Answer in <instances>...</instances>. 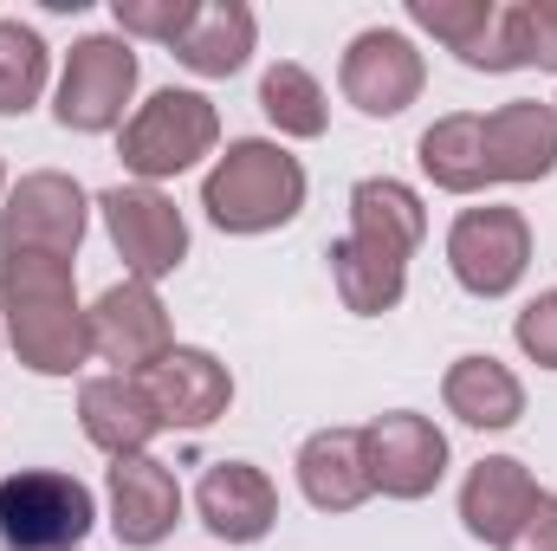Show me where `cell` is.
<instances>
[{
    "label": "cell",
    "instance_id": "6",
    "mask_svg": "<svg viewBox=\"0 0 557 551\" xmlns=\"http://www.w3.org/2000/svg\"><path fill=\"white\" fill-rule=\"evenodd\" d=\"M91 228V195L78 175L59 169H33L7 188L0 208V254H52V260H78Z\"/></svg>",
    "mask_w": 557,
    "mask_h": 551
},
{
    "label": "cell",
    "instance_id": "20",
    "mask_svg": "<svg viewBox=\"0 0 557 551\" xmlns=\"http://www.w3.org/2000/svg\"><path fill=\"white\" fill-rule=\"evenodd\" d=\"M253 39H260V20L247 0H201L188 33L175 39V59L195 78H234L253 59Z\"/></svg>",
    "mask_w": 557,
    "mask_h": 551
},
{
    "label": "cell",
    "instance_id": "26",
    "mask_svg": "<svg viewBox=\"0 0 557 551\" xmlns=\"http://www.w3.org/2000/svg\"><path fill=\"white\" fill-rule=\"evenodd\" d=\"M493 7H499V0H409V20H416L421 33H434V39L460 59V52L486 33Z\"/></svg>",
    "mask_w": 557,
    "mask_h": 551
},
{
    "label": "cell",
    "instance_id": "10",
    "mask_svg": "<svg viewBox=\"0 0 557 551\" xmlns=\"http://www.w3.org/2000/svg\"><path fill=\"white\" fill-rule=\"evenodd\" d=\"M363 461L383 500H428L447 480V434L416 409H389L363 421Z\"/></svg>",
    "mask_w": 557,
    "mask_h": 551
},
{
    "label": "cell",
    "instance_id": "11",
    "mask_svg": "<svg viewBox=\"0 0 557 551\" xmlns=\"http://www.w3.org/2000/svg\"><path fill=\"white\" fill-rule=\"evenodd\" d=\"M169 351H175V331H169V311H162L156 285L117 279V285L98 292V305H91V357L117 364V377H143Z\"/></svg>",
    "mask_w": 557,
    "mask_h": 551
},
{
    "label": "cell",
    "instance_id": "28",
    "mask_svg": "<svg viewBox=\"0 0 557 551\" xmlns=\"http://www.w3.org/2000/svg\"><path fill=\"white\" fill-rule=\"evenodd\" d=\"M201 0H111V20L124 39H156V46H175L188 33Z\"/></svg>",
    "mask_w": 557,
    "mask_h": 551
},
{
    "label": "cell",
    "instance_id": "30",
    "mask_svg": "<svg viewBox=\"0 0 557 551\" xmlns=\"http://www.w3.org/2000/svg\"><path fill=\"white\" fill-rule=\"evenodd\" d=\"M519 39H525V65L557 72V0H519Z\"/></svg>",
    "mask_w": 557,
    "mask_h": 551
},
{
    "label": "cell",
    "instance_id": "23",
    "mask_svg": "<svg viewBox=\"0 0 557 551\" xmlns=\"http://www.w3.org/2000/svg\"><path fill=\"white\" fill-rule=\"evenodd\" d=\"M421 175L447 195H480L486 188V143H480V118L473 111H447L434 118L416 143Z\"/></svg>",
    "mask_w": 557,
    "mask_h": 551
},
{
    "label": "cell",
    "instance_id": "18",
    "mask_svg": "<svg viewBox=\"0 0 557 551\" xmlns=\"http://www.w3.org/2000/svg\"><path fill=\"white\" fill-rule=\"evenodd\" d=\"M78 421H85V441L91 448H104L111 461H124V454H149V441L162 434V421L149 409V396H143L137 377H85L78 383Z\"/></svg>",
    "mask_w": 557,
    "mask_h": 551
},
{
    "label": "cell",
    "instance_id": "14",
    "mask_svg": "<svg viewBox=\"0 0 557 551\" xmlns=\"http://www.w3.org/2000/svg\"><path fill=\"white\" fill-rule=\"evenodd\" d=\"M195 513L214 539L227 546H260L278 526V487L267 467L253 461H214L195 487Z\"/></svg>",
    "mask_w": 557,
    "mask_h": 551
},
{
    "label": "cell",
    "instance_id": "31",
    "mask_svg": "<svg viewBox=\"0 0 557 551\" xmlns=\"http://www.w3.org/2000/svg\"><path fill=\"white\" fill-rule=\"evenodd\" d=\"M506 551H557V493H539V500H532L525 526L512 532Z\"/></svg>",
    "mask_w": 557,
    "mask_h": 551
},
{
    "label": "cell",
    "instance_id": "27",
    "mask_svg": "<svg viewBox=\"0 0 557 551\" xmlns=\"http://www.w3.org/2000/svg\"><path fill=\"white\" fill-rule=\"evenodd\" d=\"M467 72H525V39H519V0H499L486 33L460 52Z\"/></svg>",
    "mask_w": 557,
    "mask_h": 551
},
{
    "label": "cell",
    "instance_id": "33",
    "mask_svg": "<svg viewBox=\"0 0 557 551\" xmlns=\"http://www.w3.org/2000/svg\"><path fill=\"white\" fill-rule=\"evenodd\" d=\"M552 111H557V98H552Z\"/></svg>",
    "mask_w": 557,
    "mask_h": 551
},
{
    "label": "cell",
    "instance_id": "32",
    "mask_svg": "<svg viewBox=\"0 0 557 551\" xmlns=\"http://www.w3.org/2000/svg\"><path fill=\"white\" fill-rule=\"evenodd\" d=\"M0 195H7V162H0Z\"/></svg>",
    "mask_w": 557,
    "mask_h": 551
},
{
    "label": "cell",
    "instance_id": "12",
    "mask_svg": "<svg viewBox=\"0 0 557 551\" xmlns=\"http://www.w3.org/2000/svg\"><path fill=\"white\" fill-rule=\"evenodd\" d=\"M137 383H143V396H149V409H156V421H162V428H182V434L221 421L227 403H234L227 364H221L214 351H201V344H175L169 357H156V364L143 370Z\"/></svg>",
    "mask_w": 557,
    "mask_h": 551
},
{
    "label": "cell",
    "instance_id": "4",
    "mask_svg": "<svg viewBox=\"0 0 557 551\" xmlns=\"http://www.w3.org/2000/svg\"><path fill=\"white\" fill-rule=\"evenodd\" d=\"M98 526V500L78 474L20 467L0 480V539L7 551H78Z\"/></svg>",
    "mask_w": 557,
    "mask_h": 551
},
{
    "label": "cell",
    "instance_id": "1",
    "mask_svg": "<svg viewBox=\"0 0 557 551\" xmlns=\"http://www.w3.org/2000/svg\"><path fill=\"white\" fill-rule=\"evenodd\" d=\"M0 331L33 377H78L91 364V311L78 267L52 254H0Z\"/></svg>",
    "mask_w": 557,
    "mask_h": 551
},
{
    "label": "cell",
    "instance_id": "5",
    "mask_svg": "<svg viewBox=\"0 0 557 551\" xmlns=\"http://www.w3.org/2000/svg\"><path fill=\"white\" fill-rule=\"evenodd\" d=\"M137 52L124 33H85L72 39L65 52V72H59V98H52V118L78 137H104V131H124V111L137 98Z\"/></svg>",
    "mask_w": 557,
    "mask_h": 551
},
{
    "label": "cell",
    "instance_id": "24",
    "mask_svg": "<svg viewBox=\"0 0 557 551\" xmlns=\"http://www.w3.org/2000/svg\"><path fill=\"white\" fill-rule=\"evenodd\" d=\"M260 111L278 137H298V143H318L331 131V105H324V85L298 65V59H273L260 72Z\"/></svg>",
    "mask_w": 557,
    "mask_h": 551
},
{
    "label": "cell",
    "instance_id": "3",
    "mask_svg": "<svg viewBox=\"0 0 557 551\" xmlns=\"http://www.w3.org/2000/svg\"><path fill=\"white\" fill-rule=\"evenodd\" d=\"M221 143V111L201 98V91H175L162 85L149 105H137L117 131V156L137 182H169V175H188L201 156H214Z\"/></svg>",
    "mask_w": 557,
    "mask_h": 551
},
{
    "label": "cell",
    "instance_id": "7",
    "mask_svg": "<svg viewBox=\"0 0 557 551\" xmlns=\"http://www.w3.org/2000/svg\"><path fill=\"white\" fill-rule=\"evenodd\" d=\"M98 215H104V234H111L124 273L143 279V285L169 279L188 260V221H182V208H175L162 188H149V182H117V188L98 195Z\"/></svg>",
    "mask_w": 557,
    "mask_h": 551
},
{
    "label": "cell",
    "instance_id": "9",
    "mask_svg": "<svg viewBox=\"0 0 557 551\" xmlns=\"http://www.w3.org/2000/svg\"><path fill=\"white\" fill-rule=\"evenodd\" d=\"M428 85V59L416 52V39L403 26H370L344 46L337 65V91L363 111V118H403Z\"/></svg>",
    "mask_w": 557,
    "mask_h": 551
},
{
    "label": "cell",
    "instance_id": "19",
    "mask_svg": "<svg viewBox=\"0 0 557 551\" xmlns=\"http://www.w3.org/2000/svg\"><path fill=\"white\" fill-rule=\"evenodd\" d=\"M350 234L409 267L416 247L428 241V208H421V195L409 182H396V175H363V182L350 188Z\"/></svg>",
    "mask_w": 557,
    "mask_h": 551
},
{
    "label": "cell",
    "instance_id": "8",
    "mask_svg": "<svg viewBox=\"0 0 557 551\" xmlns=\"http://www.w3.org/2000/svg\"><path fill=\"white\" fill-rule=\"evenodd\" d=\"M447 267L460 279V292L473 298H506L525 267H532V221L519 208H460L447 228Z\"/></svg>",
    "mask_w": 557,
    "mask_h": 551
},
{
    "label": "cell",
    "instance_id": "2",
    "mask_svg": "<svg viewBox=\"0 0 557 551\" xmlns=\"http://www.w3.org/2000/svg\"><path fill=\"white\" fill-rule=\"evenodd\" d=\"M305 162L273 137H240L201 175V208L221 234H273L305 215Z\"/></svg>",
    "mask_w": 557,
    "mask_h": 551
},
{
    "label": "cell",
    "instance_id": "13",
    "mask_svg": "<svg viewBox=\"0 0 557 551\" xmlns=\"http://www.w3.org/2000/svg\"><path fill=\"white\" fill-rule=\"evenodd\" d=\"M104 493H111V532H117V546L149 551L182 526V487H175V474H169L156 454H124V461H111Z\"/></svg>",
    "mask_w": 557,
    "mask_h": 551
},
{
    "label": "cell",
    "instance_id": "21",
    "mask_svg": "<svg viewBox=\"0 0 557 551\" xmlns=\"http://www.w3.org/2000/svg\"><path fill=\"white\" fill-rule=\"evenodd\" d=\"M441 403L447 415H460L467 428H512L525 415V383L499 364V357H454L441 377Z\"/></svg>",
    "mask_w": 557,
    "mask_h": 551
},
{
    "label": "cell",
    "instance_id": "29",
    "mask_svg": "<svg viewBox=\"0 0 557 551\" xmlns=\"http://www.w3.org/2000/svg\"><path fill=\"white\" fill-rule=\"evenodd\" d=\"M512 338H519V351H525L539 370H557V292H539V298L512 318Z\"/></svg>",
    "mask_w": 557,
    "mask_h": 551
},
{
    "label": "cell",
    "instance_id": "15",
    "mask_svg": "<svg viewBox=\"0 0 557 551\" xmlns=\"http://www.w3.org/2000/svg\"><path fill=\"white\" fill-rule=\"evenodd\" d=\"M486 182H545L557 169V111L539 98H512L480 118Z\"/></svg>",
    "mask_w": 557,
    "mask_h": 551
},
{
    "label": "cell",
    "instance_id": "22",
    "mask_svg": "<svg viewBox=\"0 0 557 551\" xmlns=\"http://www.w3.org/2000/svg\"><path fill=\"white\" fill-rule=\"evenodd\" d=\"M331 285H337L344 311H357V318H383V311L403 305V292H409V267L389 260V254H376L370 241L344 234V241H331Z\"/></svg>",
    "mask_w": 557,
    "mask_h": 551
},
{
    "label": "cell",
    "instance_id": "25",
    "mask_svg": "<svg viewBox=\"0 0 557 551\" xmlns=\"http://www.w3.org/2000/svg\"><path fill=\"white\" fill-rule=\"evenodd\" d=\"M52 52L26 20H0V118H26L46 98Z\"/></svg>",
    "mask_w": 557,
    "mask_h": 551
},
{
    "label": "cell",
    "instance_id": "17",
    "mask_svg": "<svg viewBox=\"0 0 557 551\" xmlns=\"http://www.w3.org/2000/svg\"><path fill=\"white\" fill-rule=\"evenodd\" d=\"M298 493L318 513H357L376 487H370V461H363V428H318L298 448Z\"/></svg>",
    "mask_w": 557,
    "mask_h": 551
},
{
    "label": "cell",
    "instance_id": "16",
    "mask_svg": "<svg viewBox=\"0 0 557 551\" xmlns=\"http://www.w3.org/2000/svg\"><path fill=\"white\" fill-rule=\"evenodd\" d=\"M539 493H545V487L532 480L525 461H512V454H486V461L460 480V526H467L480 546L506 551L512 546V532L525 526V513H532Z\"/></svg>",
    "mask_w": 557,
    "mask_h": 551
}]
</instances>
